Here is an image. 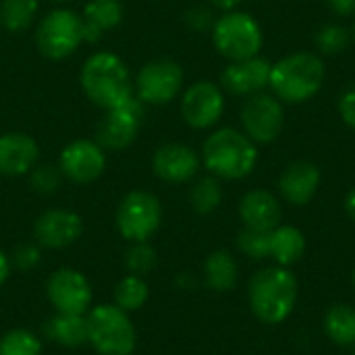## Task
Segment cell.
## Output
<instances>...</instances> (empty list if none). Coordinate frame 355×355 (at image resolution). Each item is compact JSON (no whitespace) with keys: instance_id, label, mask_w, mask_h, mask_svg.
I'll use <instances>...</instances> for the list:
<instances>
[{"instance_id":"12","label":"cell","mask_w":355,"mask_h":355,"mask_svg":"<svg viewBox=\"0 0 355 355\" xmlns=\"http://www.w3.org/2000/svg\"><path fill=\"white\" fill-rule=\"evenodd\" d=\"M285 112L281 102L268 94H254L241 108L245 135L256 144H270L283 129Z\"/></svg>"},{"instance_id":"1","label":"cell","mask_w":355,"mask_h":355,"mask_svg":"<svg viewBox=\"0 0 355 355\" xmlns=\"http://www.w3.org/2000/svg\"><path fill=\"white\" fill-rule=\"evenodd\" d=\"M300 285L291 270L283 266H266L254 272L248 287L250 308L264 324L285 322L297 302Z\"/></svg>"},{"instance_id":"32","label":"cell","mask_w":355,"mask_h":355,"mask_svg":"<svg viewBox=\"0 0 355 355\" xmlns=\"http://www.w3.org/2000/svg\"><path fill=\"white\" fill-rule=\"evenodd\" d=\"M349 44V31L343 25H324L316 33V46L322 54H339Z\"/></svg>"},{"instance_id":"18","label":"cell","mask_w":355,"mask_h":355,"mask_svg":"<svg viewBox=\"0 0 355 355\" xmlns=\"http://www.w3.org/2000/svg\"><path fill=\"white\" fill-rule=\"evenodd\" d=\"M320 168L310 160H295L291 162L281 179H279V191L281 196L293 204V206H306L320 187Z\"/></svg>"},{"instance_id":"19","label":"cell","mask_w":355,"mask_h":355,"mask_svg":"<svg viewBox=\"0 0 355 355\" xmlns=\"http://www.w3.org/2000/svg\"><path fill=\"white\" fill-rule=\"evenodd\" d=\"M239 216L245 229L270 233L281 225V204L266 189H252L239 202Z\"/></svg>"},{"instance_id":"39","label":"cell","mask_w":355,"mask_h":355,"mask_svg":"<svg viewBox=\"0 0 355 355\" xmlns=\"http://www.w3.org/2000/svg\"><path fill=\"white\" fill-rule=\"evenodd\" d=\"M216 8H220V10H225V12H229V10H235L239 4H241V0H210Z\"/></svg>"},{"instance_id":"6","label":"cell","mask_w":355,"mask_h":355,"mask_svg":"<svg viewBox=\"0 0 355 355\" xmlns=\"http://www.w3.org/2000/svg\"><path fill=\"white\" fill-rule=\"evenodd\" d=\"M216 50L229 60L258 56L262 48V29L250 12L229 10L212 27Z\"/></svg>"},{"instance_id":"5","label":"cell","mask_w":355,"mask_h":355,"mask_svg":"<svg viewBox=\"0 0 355 355\" xmlns=\"http://www.w3.org/2000/svg\"><path fill=\"white\" fill-rule=\"evenodd\" d=\"M87 343L100 355H133L137 333L127 316L114 304H102L87 312Z\"/></svg>"},{"instance_id":"25","label":"cell","mask_w":355,"mask_h":355,"mask_svg":"<svg viewBox=\"0 0 355 355\" xmlns=\"http://www.w3.org/2000/svg\"><path fill=\"white\" fill-rule=\"evenodd\" d=\"M327 337L341 347L355 345V308L349 304H335L324 314Z\"/></svg>"},{"instance_id":"42","label":"cell","mask_w":355,"mask_h":355,"mask_svg":"<svg viewBox=\"0 0 355 355\" xmlns=\"http://www.w3.org/2000/svg\"><path fill=\"white\" fill-rule=\"evenodd\" d=\"M52 2H69V0H52Z\"/></svg>"},{"instance_id":"9","label":"cell","mask_w":355,"mask_h":355,"mask_svg":"<svg viewBox=\"0 0 355 355\" xmlns=\"http://www.w3.org/2000/svg\"><path fill=\"white\" fill-rule=\"evenodd\" d=\"M144 123V102L139 98H129L116 108L106 110V114L96 125V144L104 150H125L129 148Z\"/></svg>"},{"instance_id":"20","label":"cell","mask_w":355,"mask_h":355,"mask_svg":"<svg viewBox=\"0 0 355 355\" xmlns=\"http://www.w3.org/2000/svg\"><path fill=\"white\" fill-rule=\"evenodd\" d=\"M40 150L33 137L27 133H4L0 135V175L19 177L29 173L37 162Z\"/></svg>"},{"instance_id":"15","label":"cell","mask_w":355,"mask_h":355,"mask_svg":"<svg viewBox=\"0 0 355 355\" xmlns=\"http://www.w3.org/2000/svg\"><path fill=\"white\" fill-rule=\"evenodd\" d=\"M83 235V220L77 212L64 208H52L37 216L33 225V237L40 248L62 250L73 245Z\"/></svg>"},{"instance_id":"33","label":"cell","mask_w":355,"mask_h":355,"mask_svg":"<svg viewBox=\"0 0 355 355\" xmlns=\"http://www.w3.org/2000/svg\"><path fill=\"white\" fill-rule=\"evenodd\" d=\"M62 173L52 164H40L29 171V187L42 196H50L60 187Z\"/></svg>"},{"instance_id":"13","label":"cell","mask_w":355,"mask_h":355,"mask_svg":"<svg viewBox=\"0 0 355 355\" xmlns=\"http://www.w3.org/2000/svg\"><path fill=\"white\" fill-rule=\"evenodd\" d=\"M106 166L104 148L92 139H75L62 148L58 158V168L62 177L77 185L94 183Z\"/></svg>"},{"instance_id":"26","label":"cell","mask_w":355,"mask_h":355,"mask_svg":"<svg viewBox=\"0 0 355 355\" xmlns=\"http://www.w3.org/2000/svg\"><path fill=\"white\" fill-rule=\"evenodd\" d=\"M37 12V0H2L0 2V25L6 31L27 29Z\"/></svg>"},{"instance_id":"22","label":"cell","mask_w":355,"mask_h":355,"mask_svg":"<svg viewBox=\"0 0 355 355\" xmlns=\"http://www.w3.org/2000/svg\"><path fill=\"white\" fill-rule=\"evenodd\" d=\"M306 254V237L297 227L291 225H279L275 231H270V258L287 268L302 260Z\"/></svg>"},{"instance_id":"4","label":"cell","mask_w":355,"mask_h":355,"mask_svg":"<svg viewBox=\"0 0 355 355\" xmlns=\"http://www.w3.org/2000/svg\"><path fill=\"white\" fill-rule=\"evenodd\" d=\"M324 83V62L312 52H295L270 69V81L275 96L289 102L302 104L314 98Z\"/></svg>"},{"instance_id":"38","label":"cell","mask_w":355,"mask_h":355,"mask_svg":"<svg viewBox=\"0 0 355 355\" xmlns=\"http://www.w3.org/2000/svg\"><path fill=\"white\" fill-rule=\"evenodd\" d=\"M8 275H10V258L0 250V287L6 283Z\"/></svg>"},{"instance_id":"43","label":"cell","mask_w":355,"mask_h":355,"mask_svg":"<svg viewBox=\"0 0 355 355\" xmlns=\"http://www.w3.org/2000/svg\"><path fill=\"white\" fill-rule=\"evenodd\" d=\"M354 40H355V23H354Z\"/></svg>"},{"instance_id":"8","label":"cell","mask_w":355,"mask_h":355,"mask_svg":"<svg viewBox=\"0 0 355 355\" xmlns=\"http://www.w3.org/2000/svg\"><path fill=\"white\" fill-rule=\"evenodd\" d=\"M114 223L127 241H148L162 223V206L150 191H131L121 200Z\"/></svg>"},{"instance_id":"27","label":"cell","mask_w":355,"mask_h":355,"mask_svg":"<svg viewBox=\"0 0 355 355\" xmlns=\"http://www.w3.org/2000/svg\"><path fill=\"white\" fill-rule=\"evenodd\" d=\"M148 297H150V287L137 275H127L114 287V306H119L125 312H135L144 308Z\"/></svg>"},{"instance_id":"14","label":"cell","mask_w":355,"mask_h":355,"mask_svg":"<svg viewBox=\"0 0 355 355\" xmlns=\"http://www.w3.org/2000/svg\"><path fill=\"white\" fill-rule=\"evenodd\" d=\"M225 112V96L212 81H198L189 85L181 100V114L193 129H208L220 121Z\"/></svg>"},{"instance_id":"16","label":"cell","mask_w":355,"mask_h":355,"mask_svg":"<svg viewBox=\"0 0 355 355\" xmlns=\"http://www.w3.org/2000/svg\"><path fill=\"white\" fill-rule=\"evenodd\" d=\"M152 168L164 183L181 185L196 177L200 168V156L185 144H164L154 152Z\"/></svg>"},{"instance_id":"23","label":"cell","mask_w":355,"mask_h":355,"mask_svg":"<svg viewBox=\"0 0 355 355\" xmlns=\"http://www.w3.org/2000/svg\"><path fill=\"white\" fill-rule=\"evenodd\" d=\"M44 333L48 339L62 347H79L87 341V327L85 316L81 314H60L52 316L44 324Z\"/></svg>"},{"instance_id":"40","label":"cell","mask_w":355,"mask_h":355,"mask_svg":"<svg viewBox=\"0 0 355 355\" xmlns=\"http://www.w3.org/2000/svg\"><path fill=\"white\" fill-rule=\"evenodd\" d=\"M345 212H347V216L355 223V187L347 193V198H345Z\"/></svg>"},{"instance_id":"21","label":"cell","mask_w":355,"mask_h":355,"mask_svg":"<svg viewBox=\"0 0 355 355\" xmlns=\"http://www.w3.org/2000/svg\"><path fill=\"white\" fill-rule=\"evenodd\" d=\"M121 21L123 6L119 0H89L83 8V42H98Z\"/></svg>"},{"instance_id":"3","label":"cell","mask_w":355,"mask_h":355,"mask_svg":"<svg viewBox=\"0 0 355 355\" xmlns=\"http://www.w3.org/2000/svg\"><path fill=\"white\" fill-rule=\"evenodd\" d=\"M204 166L218 179H243L258 162L256 144L241 131L225 127L214 131L202 148Z\"/></svg>"},{"instance_id":"36","label":"cell","mask_w":355,"mask_h":355,"mask_svg":"<svg viewBox=\"0 0 355 355\" xmlns=\"http://www.w3.org/2000/svg\"><path fill=\"white\" fill-rule=\"evenodd\" d=\"M185 21H187V25H189L191 29H196V31H206V29L212 25V10H210L208 6L198 4V6H193V8H189V10L185 12Z\"/></svg>"},{"instance_id":"34","label":"cell","mask_w":355,"mask_h":355,"mask_svg":"<svg viewBox=\"0 0 355 355\" xmlns=\"http://www.w3.org/2000/svg\"><path fill=\"white\" fill-rule=\"evenodd\" d=\"M40 260H42L40 245L37 243H23L15 250L10 266H17L19 270H31L40 264Z\"/></svg>"},{"instance_id":"11","label":"cell","mask_w":355,"mask_h":355,"mask_svg":"<svg viewBox=\"0 0 355 355\" xmlns=\"http://www.w3.org/2000/svg\"><path fill=\"white\" fill-rule=\"evenodd\" d=\"M46 295L60 314H81L92 306V285L75 268H58L46 283Z\"/></svg>"},{"instance_id":"28","label":"cell","mask_w":355,"mask_h":355,"mask_svg":"<svg viewBox=\"0 0 355 355\" xmlns=\"http://www.w3.org/2000/svg\"><path fill=\"white\" fill-rule=\"evenodd\" d=\"M189 200H191V208L198 214H212L220 206V200H223V187H220L218 179L216 177L200 179L193 185Z\"/></svg>"},{"instance_id":"41","label":"cell","mask_w":355,"mask_h":355,"mask_svg":"<svg viewBox=\"0 0 355 355\" xmlns=\"http://www.w3.org/2000/svg\"><path fill=\"white\" fill-rule=\"evenodd\" d=\"M352 285L355 287V270H354V275H352Z\"/></svg>"},{"instance_id":"31","label":"cell","mask_w":355,"mask_h":355,"mask_svg":"<svg viewBox=\"0 0 355 355\" xmlns=\"http://www.w3.org/2000/svg\"><path fill=\"white\" fill-rule=\"evenodd\" d=\"M237 248L252 260H266L270 258V233L243 229L237 235Z\"/></svg>"},{"instance_id":"2","label":"cell","mask_w":355,"mask_h":355,"mask_svg":"<svg viewBox=\"0 0 355 355\" xmlns=\"http://www.w3.org/2000/svg\"><path fill=\"white\" fill-rule=\"evenodd\" d=\"M81 89L87 100L104 110L116 108L133 96L127 64L112 52L92 54L81 69Z\"/></svg>"},{"instance_id":"35","label":"cell","mask_w":355,"mask_h":355,"mask_svg":"<svg viewBox=\"0 0 355 355\" xmlns=\"http://www.w3.org/2000/svg\"><path fill=\"white\" fill-rule=\"evenodd\" d=\"M337 108H339V114H341L343 123L349 125L352 129H355V83L347 85L341 92Z\"/></svg>"},{"instance_id":"7","label":"cell","mask_w":355,"mask_h":355,"mask_svg":"<svg viewBox=\"0 0 355 355\" xmlns=\"http://www.w3.org/2000/svg\"><path fill=\"white\" fill-rule=\"evenodd\" d=\"M35 42L40 52L50 60H62L71 56L83 42V19L69 10H50L35 31Z\"/></svg>"},{"instance_id":"30","label":"cell","mask_w":355,"mask_h":355,"mask_svg":"<svg viewBox=\"0 0 355 355\" xmlns=\"http://www.w3.org/2000/svg\"><path fill=\"white\" fill-rule=\"evenodd\" d=\"M156 262H158L156 252H154V248L148 241L133 243L129 248L127 256H125V266H127L129 275H137V277L148 275L150 270H154Z\"/></svg>"},{"instance_id":"37","label":"cell","mask_w":355,"mask_h":355,"mask_svg":"<svg viewBox=\"0 0 355 355\" xmlns=\"http://www.w3.org/2000/svg\"><path fill=\"white\" fill-rule=\"evenodd\" d=\"M327 2L333 8V12H337L341 17L355 15V0H327Z\"/></svg>"},{"instance_id":"17","label":"cell","mask_w":355,"mask_h":355,"mask_svg":"<svg viewBox=\"0 0 355 355\" xmlns=\"http://www.w3.org/2000/svg\"><path fill=\"white\" fill-rule=\"evenodd\" d=\"M272 64L262 56H252L243 60H233L220 75L223 87L233 96H254L260 94L270 81Z\"/></svg>"},{"instance_id":"24","label":"cell","mask_w":355,"mask_h":355,"mask_svg":"<svg viewBox=\"0 0 355 355\" xmlns=\"http://www.w3.org/2000/svg\"><path fill=\"white\" fill-rule=\"evenodd\" d=\"M237 262L227 250H216L206 258L204 277L210 289L216 293H227L237 285Z\"/></svg>"},{"instance_id":"29","label":"cell","mask_w":355,"mask_h":355,"mask_svg":"<svg viewBox=\"0 0 355 355\" xmlns=\"http://www.w3.org/2000/svg\"><path fill=\"white\" fill-rule=\"evenodd\" d=\"M0 355H42V343L33 333L15 329L0 339Z\"/></svg>"},{"instance_id":"10","label":"cell","mask_w":355,"mask_h":355,"mask_svg":"<svg viewBox=\"0 0 355 355\" xmlns=\"http://www.w3.org/2000/svg\"><path fill=\"white\" fill-rule=\"evenodd\" d=\"M183 87V69L171 58H156L141 67L135 79L137 98L150 106H162L177 98Z\"/></svg>"}]
</instances>
